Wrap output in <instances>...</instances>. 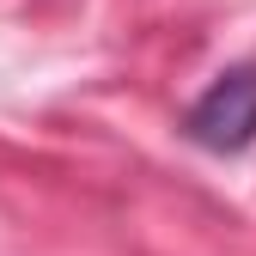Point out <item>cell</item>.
Here are the masks:
<instances>
[{"mask_svg": "<svg viewBox=\"0 0 256 256\" xmlns=\"http://www.w3.org/2000/svg\"><path fill=\"white\" fill-rule=\"evenodd\" d=\"M183 134L208 152H244L256 140V68H226L189 104Z\"/></svg>", "mask_w": 256, "mask_h": 256, "instance_id": "obj_1", "label": "cell"}]
</instances>
